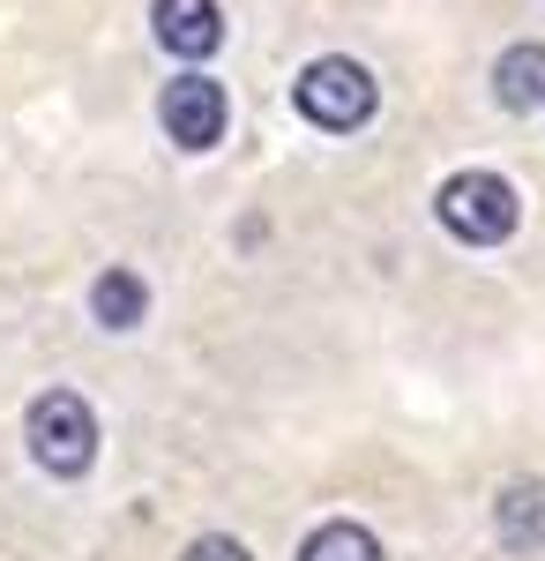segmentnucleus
I'll use <instances>...</instances> for the list:
<instances>
[{"instance_id": "obj_1", "label": "nucleus", "mask_w": 545, "mask_h": 561, "mask_svg": "<svg viewBox=\"0 0 545 561\" xmlns=\"http://www.w3.org/2000/svg\"><path fill=\"white\" fill-rule=\"evenodd\" d=\"M292 105H299V121H314L322 135H351V128H367V121H374L381 90H374V76H367L359 60H344V53H322L314 68H299Z\"/></svg>"}, {"instance_id": "obj_2", "label": "nucleus", "mask_w": 545, "mask_h": 561, "mask_svg": "<svg viewBox=\"0 0 545 561\" xmlns=\"http://www.w3.org/2000/svg\"><path fill=\"white\" fill-rule=\"evenodd\" d=\"M23 442H31L38 472L83 479L97 465V412H90L76 389H45L38 404H31V420H23Z\"/></svg>"}, {"instance_id": "obj_3", "label": "nucleus", "mask_w": 545, "mask_h": 561, "mask_svg": "<svg viewBox=\"0 0 545 561\" xmlns=\"http://www.w3.org/2000/svg\"><path fill=\"white\" fill-rule=\"evenodd\" d=\"M433 217L456 232L463 248H501L515 232V217H523V203H515V187L501 173H456V180H441Z\"/></svg>"}, {"instance_id": "obj_4", "label": "nucleus", "mask_w": 545, "mask_h": 561, "mask_svg": "<svg viewBox=\"0 0 545 561\" xmlns=\"http://www.w3.org/2000/svg\"><path fill=\"white\" fill-rule=\"evenodd\" d=\"M158 121L179 150H217L224 142V121H232V105H224V83L217 76H172L165 98H158Z\"/></svg>"}, {"instance_id": "obj_5", "label": "nucleus", "mask_w": 545, "mask_h": 561, "mask_svg": "<svg viewBox=\"0 0 545 561\" xmlns=\"http://www.w3.org/2000/svg\"><path fill=\"white\" fill-rule=\"evenodd\" d=\"M150 23H158V45L172 60H210L224 45V8L217 0H158Z\"/></svg>"}, {"instance_id": "obj_6", "label": "nucleus", "mask_w": 545, "mask_h": 561, "mask_svg": "<svg viewBox=\"0 0 545 561\" xmlns=\"http://www.w3.org/2000/svg\"><path fill=\"white\" fill-rule=\"evenodd\" d=\"M494 531L508 554H538L545 547V479H508L494 502Z\"/></svg>"}, {"instance_id": "obj_7", "label": "nucleus", "mask_w": 545, "mask_h": 561, "mask_svg": "<svg viewBox=\"0 0 545 561\" xmlns=\"http://www.w3.org/2000/svg\"><path fill=\"white\" fill-rule=\"evenodd\" d=\"M494 98L508 113H538L545 105V45H508L494 60Z\"/></svg>"}, {"instance_id": "obj_8", "label": "nucleus", "mask_w": 545, "mask_h": 561, "mask_svg": "<svg viewBox=\"0 0 545 561\" xmlns=\"http://www.w3.org/2000/svg\"><path fill=\"white\" fill-rule=\"evenodd\" d=\"M90 314H97V330H135V322L150 314V285H142L135 270H105V277L90 285Z\"/></svg>"}, {"instance_id": "obj_9", "label": "nucleus", "mask_w": 545, "mask_h": 561, "mask_svg": "<svg viewBox=\"0 0 545 561\" xmlns=\"http://www.w3.org/2000/svg\"><path fill=\"white\" fill-rule=\"evenodd\" d=\"M299 561H381V539L367 531V524L336 517V524H322V531H306Z\"/></svg>"}, {"instance_id": "obj_10", "label": "nucleus", "mask_w": 545, "mask_h": 561, "mask_svg": "<svg viewBox=\"0 0 545 561\" xmlns=\"http://www.w3.org/2000/svg\"><path fill=\"white\" fill-rule=\"evenodd\" d=\"M179 561H254V554L240 547V539H224V531H210V539H195V547H187Z\"/></svg>"}]
</instances>
